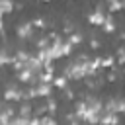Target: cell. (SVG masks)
Here are the masks:
<instances>
[{"mask_svg":"<svg viewBox=\"0 0 125 125\" xmlns=\"http://www.w3.org/2000/svg\"><path fill=\"white\" fill-rule=\"evenodd\" d=\"M90 57L88 55H78L72 62H68L62 70V76L66 80H82L86 76H90V68H88Z\"/></svg>","mask_w":125,"mask_h":125,"instance_id":"6da1fadb","label":"cell"},{"mask_svg":"<svg viewBox=\"0 0 125 125\" xmlns=\"http://www.w3.org/2000/svg\"><path fill=\"white\" fill-rule=\"evenodd\" d=\"M86 104V113H84V121L88 125H98L100 123V117L104 113V102L100 98H94V96H88L84 100Z\"/></svg>","mask_w":125,"mask_h":125,"instance_id":"7a4b0ae2","label":"cell"},{"mask_svg":"<svg viewBox=\"0 0 125 125\" xmlns=\"http://www.w3.org/2000/svg\"><path fill=\"white\" fill-rule=\"evenodd\" d=\"M104 111L105 113H125V100L123 98H111L104 104Z\"/></svg>","mask_w":125,"mask_h":125,"instance_id":"3957f363","label":"cell"},{"mask_svg":"<svg viewBox=\"0 0 125 125\" xmlns=\"http://www.w3.org/2000/svg\"><path fill=\"white\" fill-rule=\"evenodd\" d=\"M2 98H4V102H20V100H23V90L21 88H18V86H8L6 90H4V94H2Z\"/></svg>","mask_w":125,"mask_h":125,"instance_id":"277c9868","label":"cell"},{"mask_svg":"<svg viewBox=\"0 0 125 125\" xmlns=\"http://www.w3.org/2000/svg\"><path fill=\"white\" fill-rule=\"evenodd\" d=\"M105 16H107V12H104V8H102V6H98L94 12H90V14H88V21H90L92 25H104Z\"/></svg>","mask_w":125,"mask_h":125,"instance_id":"5b68a950","label":"cell"},{"mask_svg":"<svg viewBox=\"0 0 125 125\" xmlns=\"http://www.w3.org/2000/svg\"><path fill=\"white\" fill-rule=\"evenodd\" d=\"M33 31H35V27H33L31 21H23V23H20V25L16 27V35H18L20 39H31Z\"/></svg>","mask_w":125,"mask_h":125,"instance_id":"8992f818","label":"cell"},{"mask_svg":"<svg viewBox=\"0 0 125 125\" xmlns=\"http://www.w3.org/2000/svg\"><path fill=\"white\" fill-rule=\"evenodd\" d=\"M12 117H16L14 107H12L8 102H6V104H0V125H8Z\"/></svg>","mask_w":125,"mask_h":125,"instance_id":"52a82bcc","label":"cell"},{"mask_svg":"<svg viewBox=\"0 0 125 125\" xmlns=\"http://www.w3.org/2000/svg\"><path fill=\"white\" fill-rule=\"evenodd\" d=\"M25 68L31 70L35 76H39V74L43 72V62L37 59V55H29V59L25 61Z\"/></svg>","mask_w":125,"mask_h":125,"instance_id":"ba28073f","label":"cell"},{"mask_svg":"<svg viewBox=\"0 0 125 125\" xmlns=\"http://www.w3.org/2000/svg\"><path fill=\"white\" fill-rule=\"evenodd\" d=\"M18 80L20 82H23V84H39V80H37V76L31 72V70H27V68H23V70H20L18 72Z\"/></svg>","mask_w":125,"mask_h":125,"instance_id":"9c48e42d","label":"cell"},{"mask_svg":"<svg viewBox=\"0 0 125 125\" xmlns=\"http://www.w3.org/2000/svg\"><path fill=\"white\" fill-rule=\"evenodd\" d=\"M100 125H119V117L115 113H102L100 117Z\"/></svg>","mask_w":125,"mask_h":125,"instance_id":"30bf717a","label":"cell"},{"mask_svg":"<svg viewBox=\"0 0 125 125\" xmlns=\"http://www.w3.org/2000/svg\"><path fill=\"white\" fill-rule=\"evenodd\" d=\"M37 98H51V92H53V84H37Z\"/></svg>","mask_w":125,"mask_h":125,"instance_id":"8fae6325","label":"cell"},{"mask_svg":"<svg viewBox=\"0 0 125 125\" xmlns=\"http://www.w3.org/2000/svg\"><path fill=\"white\" fill-rule=\"evenodd\" d=\"M18 115H20V117H23V119H29V117L33 115L31 105H29V104H21V105H20V109H18Z\"/></svg>","mask_w":125,"mask_h":125,"instance_id":"7c38bea8","label":"cell"},{"mask_svg":"<svg viewBox=\"0 0 125 125\" xmlns=\"http://www.w3.org/2000/svg\"><path fill=\"white\" fill-rule=\"evenodd\" d=\"M102 27H104V31H105V33H113V31H115V23H113V16H111V14H107V16H105V21H104V25H102Z\"/></svg>","mask_w":125,"mask_h":125,"instance_id":"4fadbf2b","label":"cell"},{"mask_svg":"<svg viewBox=\"0 0 125 125\" xmlns=\"http://www.w3.org/2000/svg\"><path fill=\"white\" fill-rule=\"evenodd\" d=\"M115 66V57H104V59H100V68H113Z\"/></svg>","mask_w":125,"mask_h":125,"instance_id":"5bb4252c","label":"cell"},{"mask_svg":"<svg viewBox=\"0 0 125 125\" xmlns=\"http://www.w3.org/2000/svg\"><path fill=\"white\" fill-rule=\"evenodd\" d=\"M66 78L62 76V74H59V76H55V80H53V88H59V90H64L66 88Z\"/></svg>","mask_w":125,"mask_h":125,"instance_id":"9a60e30c","label":"cell"},{"mask_svg":"<svg viewBox=\"0 0 125 125\" xmlns=\"http://www.w3.org/2000/svg\"><path fill=\"white\" fill-rule=\"evenodd\" d=\"M14 12V4L12 2H8V0H0V14H12Z\"/></svg>","mask_w":125,"mask_h":125,"instance_id":"2e32d148","label":"cell"},{"mask_svg":"<svg viewBox=\"0 0 125 125\" xmlns=\"http://www.w3.org/2000/svg\"><path fill=\"white\" fill-rule=\"evenodd\" d=\"M82 39H84V37H82V33H78V31H74V33L68 35V43H70L72 47H74V45H80Z\"/></svg>","mask_w":125,"mask_h":125,"instance_id":"e0dca14e","label":"cell"},{"mask_svg":"<svg viewBox=\"0 0 125 125\" xmlns=\"http://www.w3.org/2000/svg\"><path fill=\"white\" fill-rule=\"evenodd\" d=\"M37 98V88L35 86H29L27 90H23V100H33Z\"/></svg>","mask_w":125,"mask_h":125,"instance_id":"ac0fdd59","label":"cell"},{"mask_svg":"<svg viewBox=\"0 0 125 125\" xmlns=\"http://www.w3.org/2000/svg\"><path fill=\"white\" fill-rule=\"evenodd\" d=\"M10 62H12V57L8 55V51H6V49H0V66L10 64Z\"/></svg>","mask_w":125,"mask_h":125,"instance_id":"d6986e66","label":"cell"},{"mask_svg":"<svg viewBox=\"0 0 125 125\" xmlns=\"http://www.w3.org/2000/svg\"><path fill=\"white\" fill-rule=\"evenodd\" d=\"M119 10H121V2L111 0V2L107 4V14H113V12H119Z\"/></svg>","mask_w":125,"mask_h":125,"instance_id":"ffe728a7","label":"cell"},{"mask_svg":"<svg viewBox=\"0 0 125 125\" xmlns=\"http://www.w3.org/2000/svg\"><path fill=\"white\" fill-rule=\"evenodd\" d=\"M45 105H47V111H49V115H51V117H53V113H55V111H57V102H55V100H53V98H49V100H47V104H45Z\"/></svg>","mask_w":125,"mask_h":125,"instance_id":"44dd1931","label":"cell"},{"mask_svg":"<svg viewBox=\"0 0 125 125\" xmlns=\"http://www.w3.org/2000/svg\"><path fill=\"white\" fill-rule=\"evenodd\" d=\"M39 125H57V121L51 115H43V117H39Z\"/></svg>","mask_w":125,"mask_h":125,"instance_id":"7402d4cb","label":"cell"},{"mask_svg":"<svg viewBox=\"0 0 125 125\" xmlns=\"http://www.w3.org/2000/svg\"><path fill=\"white\" fill-rule=\"evenodd\" d=\"M27 121H29V119H23V117L16 115V117H12V119H10V123H8V125H27Z\"/></svg>","mask_w":125,"mask_h":125,"instance_id":"603a6c76","label":"cell"},{"mask_svg":"<svg viewBox=\"0 0 125 125\" xmlns=\"http://www.w3.org/2000/svg\"><path fill=\"white\" fill-rule=\"evenodd\" d=\"M115 62H119V64H125V47H121V49L117 51V59H115Z\"/></svg>","mask_w":125,"mask_h":125,"instance_id":"cb8c5ba5","label":"cell"},{"mask_svg":"<svg viewBox=\"0 0 125 125\" xmlns=\"http://www.w3.org/2000/svg\"><path fill=\"white\" fill-rule=\"evenodd\" d=\"M72 53V45L68 43V41H62V57H66V55H70Z\"/></svg>","mask_w":125,"mask_h":125,"instance_id":"d4e9b609","label":"cell"},{"mask_svg":"<svg viewBox=\"0 0 125 125\" xmlns=\"http://www.w3.org/2000/svg\"><path fill=\"white\" fill-rule=\"evenodd\" d=\"M105 80H109V82H115V80H117V74H115V70H109V72H107V76H105Z\"/></svg>","mask_w":125,"mask_h":125,"instance_id":"484cf974","label":"cell"},{"mask_svg":"<svg viewBox=\"0 0 125 125\" xmlns=\"http://www.w3.org/2000/svg\"><path fill=\"white\" fill-rule=\"evenodd\" d=\"M27 125H39V117L37 115H31L29 121H27Z\"/></svg>","mask_w":125,"mask_h":125,"instance_id":"4316f807","label":"cell"},{"mask_svg":"<svg viewBox=\"0 0 125 125\" xmlns=\"http://www.w3.org/2000/svg\"><path fill=\"white\" fill-rule=\"evenodd\" d=\"M31 23H33V27H43V25H45V21H43L41 18H37V20H35V21H31Z\"/></svg>","mask_w":125,"mask_h":125,"instance_id":"83f0119b","label":"cell"},{"mask_svg":"<svg viewBox=\"0 0 125 125\" xmlns=\"http://www.w3.org/2000/svg\"><path fill=\"white\" fill-rule=\"evenodd\" d=\"M90 47L92 49H100V41L98 39H90Z\"/></svg>","mask_w":125,"mask_h":125,"instance_id":"f1b7e54d","label":"cell"},{"mask_svg":"<svg viewBox=\"0 0 125 125\" xmlns=\"http://www.w3.org/2000/svg\"><path fill=\"white\" fill-rule=\"evenodd\" d=\"M64 96H66L68 100H72V98H74V92H72L70 88H64Z\"/></svg>","mask_w":125,"mask_h":125,"instance_id":"f546056e","label":"cell"},{"mask_svg":"<svg viewBox=\"0 0 125 125\" xmlns=\"http://www.w3.org/2000/svg\"><path fill=\"white\" fill-rule=\"evenodd\" d=\"M2 33H4V21L0 20V35H2Z\"/></svg>","mask_w":125,"mask_h":125,"instance_id":"4dcf8cb0","label":"cell"},{"mask_svg":"<svg viewBox=\"0 0 125 125\" xmlns=\"http://www.w3.org/2000/svg\"><path fill=\"white\" fill-rule=\"evenodd\" d=\"M121 10H125V2H121Z\"/></svg>","mask_w":125,"mask_h":125,"instance_id":"1f68e13d","label":"cell"},{"mask_svg":"<svg viewBox=\"0 0 125 125\" xmlns=\"http://www.w3.org/2000/svg\"><path fill=\"white\" fill-rule=\"evenodd\" d=\"M121 39H125V33H121Z\"/></svg>","mask_w":125,"mask_h":125,"instance_id":"d6a6232c","label":"cell"},{"mask_svg":"<svg viewBox=\"0 0 125 125\" xmlns=\"http://www.w3.org/2000/svg\"><path fill=\"white\" fill-rule=\"evenodd\" d=\"M0 98H2V94H0Z\"/></svg>","mask_w":125,"mask_h":125,"instance_id":"836d02e7","label":"cell"}]
</instances>
